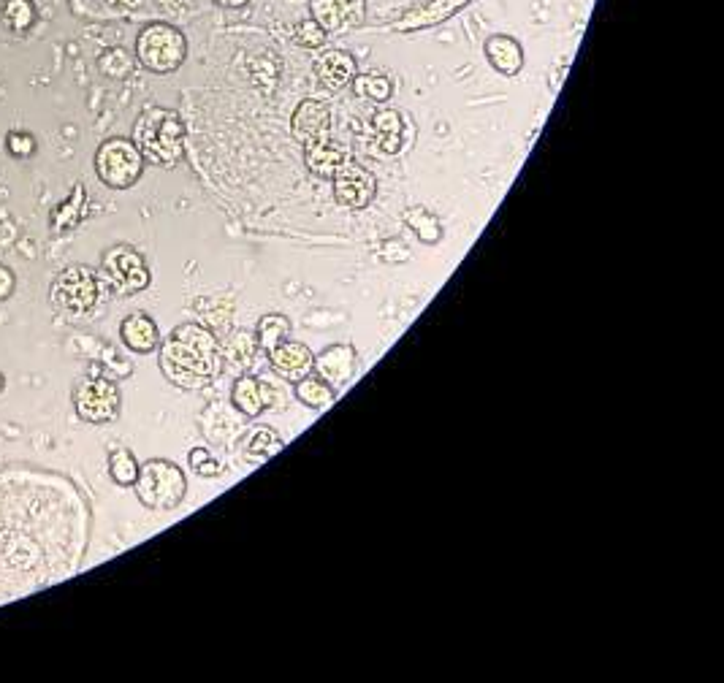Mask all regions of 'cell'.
I'll list each match as a JSON object with an SVG mask.
<instances>
[{"mask_svg":"<svg viewBox=\"0 0 724 683\" xmlns=\"http://www.w3.org/2000/svg\"><path fill=\"white\" fill-rule=\"evenodd\" d=\"M160 372L185 391H198L220 372V342L201 323H182L160 345Z\"/></svg>","mask_w":724,"mask_h":683,"instance_id":"1","label":"cell"},{"mask_svg":"<svg viewBox=\"0 0 724 683\" xmlns=\"http://www.w3.org/2000/svg\"><path fill=\"white\" fill-rule=\"evenodd\" d=\"M133 144L155 166H174L185 152V125L174 109L152 106L133 125Z\"/></svg>","mask_w":724,"mask_h":683,"instance_id":"2","label":"cell"},{"mask_svg":"<svg viewBox=\"0 0 724 683\" xmlns=\"http://www.w3.org/2000/svg\"><path fill=\"white\" fill-rule=\"evenodd\" d=\"M133 486H136V496L142 505L152 507V510H171V507L182 505L188 480L174 461L152 459L139 467V478Z\"/></svg>","mask_w":724,"mask_h":683,"instance_id":"3","label":"cell"},{"mask_svg":"<svg viewBox=\"0 0 724 683\" xmlns=\"http://www.w3.org/2000/svg\"><path fill=\"white\" fill-rule=\"evenodd\" d=\"M188 55V41L182 30L171 25H150L136 38V57L152 74H174Z\"/></svg>","mask_w":724,"mask_h":683,"instance_id":"4","label":"cell"},{"mask_svg":"<svg viewBox=\"0 0 724 683\" xmlns=\"http://www.w3.org/2000/svg\"><path fill=\"white\" fill-rule=\"evenodd\" d=\"M98 179L114 190L133 188L144 171V158L131 139H106L95 152Z\"/></svg>","mask_w":724,"mask_h":683,"instance_id":"5","label":"cell"},{"mask_svg":"<svg viewBox=\"0 0 724 683\" xmlns=\"http://www.w3.org/2000/svg\"><path fill=\"white\" fill-rule=\"evenodd\" d=\"M98 293H101V282L98 274L87 266H68L66 272L57 274L52 282V307L66 312V315H85L98 304Z\"/></svg>","mask_w":724,"mask_h":683,"instance_id":"6","label":"cell"},{"mask_svg":"<svg viewBox=\"0 0 724 683\" xmlns=\"http://www.w3.org/2000/svg\"><path fill=\"white\" fill-rule=\"evenodd\" d=\"M101 277L120 296L142 293L150 285V269L142 253H136L128 244H117L112 250H106L101 258Z\"/></svg>","mask_w":724,"mask_h":683,"instance_id":"7","label":"cell"},{"mask_svg":"<svg viewBox=\"0 0 724 683\" xmlns=\"http://www.w3.org/2000/svg\"><path fill=\"white\" fill-rule=\"evenodd\" d=\"M74 407L87 423H109L120 415V391L106 377H87L76 385Z\"/></svg>","mask_w":724,"mask_h":683,"instance_id":"8","label":"cell"},{"mask_svg":"<svg viewBox=\"0 0 724 683\" xmlns=\"http://www.w3.org/2000/svg\"><path fill=\"white\" fill-rule=\"evenodd\" d=\"M331 182H334L337 201L348 209H364V206L372 204V198L377 193V179L372 177V171L358 166L353 160H345Z\"/></svg>","mask_w":724,"mask_h":683,"instance_id":"9","label":"cell"},{"mask_svg":"<svg viewBox=\"0 0 724 683\" xmlns=\"http://www.w3.org/2000/svg\"><path fill=\"white\" fill-rule=\"evenodd\" d=\"M331 128V109L323 101L307 98L296 106L291 120V133L293 139L299 141L301 147H307L312 141L329 139Z\"/></svg>","mask_w":724,"mask_h":683,"instance_id":"10","label":"cell"},{"mask_svg":"<svg viewBox=\"0 0 724 683\" xmlns=\"http://www.w3.org/2000/svg\"><path fill=\"white\" fill-rule=\"evenodd\" d=\"M269 364L274 375L285 377L288 383H299L301 377H307L315 366V356L307 345L285 339L280 345L269 350Z\"/></svg>","mask_w":724,"mask_h":683,"instance_id":"11","label":"cell"},{"mask_svg":"<svg viewBox=\"0 0 724 683\" xmlns=\"http://www.w3.org/2000/svg\"><path fill=\"white\" fill-rule=\"evenodd\" d=\"M315 375L323 377L329 385H345L353 380L358 369L356 350L350 345H331L326 347L318 358H315Z\"/></svg>","mask_w":724,"mask_h":683,"instance_id":"12","label":"cell"},{"mask_svg":"<svg viewBox=\"0 0 724 683\" xmlns=\"http://www.w3.org/2000/svg\"><path fill=\"white\" fill-rule=\"evenodd\" d=\"M356 57L350 52H342V49H331V52H323L320 60L315 63V74H318V82L331 93H337L342 87H348L356 76Z\"/></svg>","mask_w":724,"mask_h":683,"instance_id":"13","label":"cell"},{"mask_svg":"<svg viewBox=\"0 0 724 683\" xmlns=\"http://www.w3.org/2000/svg\"><path fill=\"white\" fill-rule=\"evenodd\" d=\"M120 337H123L125 347L131 353H139V356L155 353L160 345L158 323L150 315H144V312H133L120 323Z\"/></svg>","mask_w":724,"mask_h":683,"instance_id":"14","label":"cell"},{"mask_svg":"<svg viewBox=\"0 0 724 683\" xmlns=\"http://www.w3.org/2000/svg\"><path fill=\"white\" fill-rule=\"evenodd\" d=\"M345 160L348 158H345L342 147H337V144L329 139L312 141V144L304 147V166L320 179H334V174L342 169Z\"/></svg>","mask_w":724,"mask_h":683,"instance_id":"15","label":"cell"},{"mask_svg":"<svg viewBox=\"0 0 724 683\" xmlns=\"http://www.w3.org/2000/svg\"><path fill=\"white\" fill-rule=\"evenodd\" d=\"M486 57L491 66L505 76H516L524 68V52L518 47L516 38L510 36H491L486 41Z\"/></svg>","mask_w":724,"mask_h":683,"instance_id":"16","label":"cell"},{"mask_svg":"<svg viewBox=\"0 0 724 683\" xmlns=\"http://www.w3.org/2000/svg\"><path fill=\"white\" fill-rule=\"evenodd\" d=\"M293 396H296L304 407H310V410H323V407H329V404L337 399L334 385L326 383L323 377L312 375V372L307 377H301L299 383H296Z\"/></svg>","mask_w":724,"mask_h":683,"instance_id":"17","label":"cell"},{"mask_svg":"<svg viewBox=\"0 0 724 683\" xmlns=\"http://www.w3.org/2000/svg\"><path fill=\"white\" fill-rule=\"evenodd\" d=\"M231 402L245 418H258L264 412V399L258 391V377L242 375L231 388Z\"/></svg>","mask_w":724,"mask_h":683,"instance_id":"18","label":"cell"},{"mask_svg":"<svg viewBox=\"0 0 724 683\" xmlns=\"http://www.w3.org/2000/svg\"><path fill=\"white\" fill-rule=\"evenodd\" d=\"M291 339V318H285L280 312H269L264 318L258 320V328H255V342L261 350H274V347Z\"/></svg>","mask_w":724,"mask_h":683,"instance_id":"19","label":"cell"},{"mask_svg":"<svg viewBox=\"0 0 724 683\" xmlns=\"http://www.w3.org/2000/svg\"><path fill=\"white\" fill-rule=\"evenodd\" d=\"M372 125H375L377 136H380V150L388 152V155H394V152L402 147V131H405L399 112H391V109H388V112L375 114Z\"/></svg>","mask_w":724,"mask_h":683,"instance_id":"20","label":"cell"},{"mask_svg":"<svg viewBox=\"0 0 724 683\" xmlns=\"http://www.w3.org/2000/svg\"><path fill=\"white\" fill-rule=\"evenodd\" d=\"M258 391H261V399H264V410H288V404H291V383L285 377H258Z\"/></svg>","mask_w":724,"mask_h":683,"instance_id":"21","label":"cell"},{"mask_svg":"<svg viewBox=\"0 0 724 683\" xmlns=\"http://www.w3.org/2000/svg\"><path fill=\"white\" fill-rule=\"evenodd\" d=\"M405 223L410 225V231H413V234L418 236L421 242L437 244L442 239L440 217H434L432 212H426V209H421V206H413V209H407Z\"/></svg>","mask_w":724,"mask_h":683,"instance_id":"22","label":"cell"},{"mask_svg":"<svg viewBox=\"0 0 724 683\" xmlns=\"http://www.w3.org/2000/svg\"><path fill=\"white\" fill-rule=\"evenodd\" d=\"M283 437L277 434L274 429H255L250 434V440H247V456L255 459V464H261L264 459L274 456V453H280L283 450Z\"/></svg>","mask_w":724,"mask_h":683,"instance_id":"23","label":"cell"},{"mask_svg":"<svg viewBox=\"0 0 724 683\" xmlns=\"http://www.w3.org/2000/svg\"><path fill=\"white\" fill-rule=\"evenodd\" d=\"M255 347H258V342H255L253 334H250V331H242V328H236L234 334L226 339V353H223V356H226V361L239 366V369H245V366L253 361Z\"/></svg>","mask_w":724,"mask_h":683,"instance_id":"24","label":"cell"},{"mask_svg":"<svg viewBox=\"0 0 724 683\" xmlns=\"http://www.w3.org/2000/svg\"><path fill=\"white\" fill-rule=\"evenodd\" d=\"M109 475L117 486H133L139 478V461L133 456L131 450H114L109 456Z\"/></svg>","mask_w":724,"mask_h":683,"instance_id":"25","label":"cell"},{"mask_svg":"<svg viewBox=\"0 0 724 683\" xmlns=\"http://www.w3.org/2000/svg\"><path fill=\"white\" fill-rule=\"evenodd\" d=\"M353 82H356V93L361 98H367V101H375V103H383L391 98V79L383 74H356L353 76Z\"/></svg>","mask_w":724,"mask_h":683,"instance_id":"26","label":"cell"},{"mask_svg":"<svg viewBox=\"0 0 724 683\" xmlns=\"http://www.w3.org/2000/svg\"><path fill=\"white\" fill-rule=\"evenodd\" d=\"M3 19H6V25H9L11 30L25 33V30L36 22V9H33L30 0H9L6 9H3Z\"/></svg>","mask_w":724,"mask_h":683,"instance_id":"27","label":"cell"},{"mask_svg":"<svg viewBox=\"0 0 724 683\" xmlns=\"http://www.w3.org/2000/svg\"><path fill=\"white\" fill-rule=\"evenodd\" d=\"M312 19H315L326 33H329V30H339L345 25V17H342V11H339L337 0H312Z\"/></svg>","mask_w":724,"mask_h":683,"instance_id":"28","label":"cell"},{"mask_svg":"<svg viewBox=\"0 0 724 683\" xmlns=\"http://www.w3.org/2000/svg\"><path fill=\"white\" fill-rule=\"evenodd\" d=\"M190 467H193V472L196 475H201V478H217V475H223V464L209 453L207 448H193L190 450Z\"/></svg>","mask_w":724,"mask_h":683,"instance_id":"29","label":"cell"},{"mask_svg":"<svg viewBox=\"0 0 724 683\" xmlns=\"http://www.w3.org/2000/svg\"><path fill=\"white\" fill-rule=\"evenodd\" d=\"M296 41H299L301 47L318 49L323 47V41H326V30L320 28L315 19H304V22H299V28H296Z\"/></svg>","mask_w":724,"mask_h":683,"instance_id":"30","label":"cell"},{"mask_svg":"<svg viewBox=\"0 0 724 683\" xmlns=\"http://www.w3.org/2000/svg\"><path fill=\"white\" fill-rule=\"evenodd\" d=\"M6 150L14 155V158H30L33 152H36V139L30 136V133H9V139H6Z\"/></svg>","mask_w":724,"mask_h":683,"instance_id":"31","label":"cell"},{"mask_svg":"<svg viewBox=\"0 0 724 683\" xmlns=\"http://www.w3.org/2000/svg\"><path fill=\"white\" fill-rule=\"evenodd\" d=\"M337 6L339 11H342V17H345V22H350V19H361V0H337Z\"/></svg>","mask_w":724,"mask_h":683,"instance_id":"32","label":"cell"},{"mask_svg":"<svg viewBox=\"0 0 724 683\" xmlns=\"http://www.w3.org/2000/svg\"><path fill=\"white\" fill-rule=\"evenodd\" d=\"M11 293H14V274L6 266H0V301L9 299Z\"/></svg>","mask_w":724,"mask_h":683,"instance_id":"33","label":"cell"},{"mask_svg":"<svg viewBox=\"0 0 724 683\" xmlns=\"http://www.w3.org/2000/svg\"><path fill=\"white\" fill-rule=\"evenodd\" d=\"M215 3L217 6H226V9H242L250 0H215Z\"/></svg>","mask_w":724,"mask_h":683,"instance_id":"34","label":"cell"},{"mask_svg":"<svg viewBox=\"0 0 724 683\" xmlns=\"http://www.w3.org/2000/svg\"><path fill=\"white\" fill-rule=\"evenodd\" d=\"M0 388H3V377H0Z\"/></svg>","mask_w":724,"mask_h":683,"instance_id":"35","label":"cell"}]
</instances>
